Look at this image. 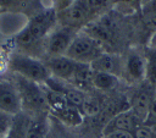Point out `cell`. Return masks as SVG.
Here are the masks:
<instances>
[{
	"mask_svg": "<svg viewBox=\"0 0 156 138\" xmlns=\"http://www.w3.org/2000/svg\"><path fill=\"white\" fill-rule=\"evenodd\" d=\"M57 24V12L50 6L37 11L27 24L15 34L16 51L43 60L45 56V39Z\"/></svg>",
	"mask_w": 156,
	"mask_h": 138,
	"instance_id": "obj_1",
	"label": "cell"
},
{
	"mask_svg": "<svg viewBox=\"0 0 156 138\" xmlns=\"http://www.w3.org/2000/svg\"><path fill=\"white\" fill-rule=\"evenodd\" d=\"M12 82L15 83L21 99L22 112H24L29 117L43 114H50L43 84H39L37 82L29 81L24 77L13 73Z\"/></svg>",
	"mask_w": 156,
	"mask_h": 138,
	"instance_id": "obj_2",
	"label": "cell"
},
{
	"mask_svg": "<svg viewBox=\"0 0 156 138\" xmlns=\"http://www.w3.org/2000/svg\"><path fill=\"white\" fill-rule=\"evenodd\" d=\"M9 70L13 74H18L39 84H44L45 81L51 76L43 60L16 50L10 53Z\"/></svg>",
	"mask_w": 156,
	"mask_h": 138,
	"instance_id": "obj_3",
	"label": "cell"
},
{
	"mask_svg": "<svg viewBox=\"0 0 156 138\" xmlns=\"http://www.w3.org/2000/svg\"><path fill=\"white\" fill-rule=\"evenodd\" d=\"M123 74L122 81L127 85H135L146 79V60L143 46L133 45L123 54Z\"/></svg>",
	"mask_w": 156,
	"mask_h": 138,
	"instance_id": "obj_4",
	"label": "cell"
},
{
	"mask_svg": "<svg viewBox=\"0 0 156 138\" xmlns=\"http://www.w3.org/2000/svg\"><path fill=\"white\" fill-rule=\"evenodd\" d=\"M102 53H105V50L98 40L84 31H79L65 55L76 62L90 65Z\"/></svg>",
	"mask_w": 156,
	"mask_h": 138,
	"instance_id": "obj_5",
	"label": "cell"
},
{
	"mask_svg": "<svg viewBox=\"0 0 156 138\" xmlns=\"http://www.w3.org/2000/svg\"><path fill=\"white\" fill-rule=\"evenodd\" d=\"M126 93L128 96L129 109L144 123L149 114L150 106L156 99V88H154L145 79L139 84L129 85Z\"/></svg>",
	"mask_w": 156,
	"mask_h": 138,
	"instance_id": "obj_6",
	"label": "cell"
},
{
	"mask_svg": "<svg viewBox=\"0 0 156 138\" xmlns=\"http://www.w3.org/2000/svg\"><path fill=\"white\" fill-rule=\"evenodd\" d=\"M78 32L79 31L74 28L57 23L45 39V56L44 57L65 55L69 45L72 44L73 39L78 34Z\"/></svg>",
	"mask_w": 156,
	"mask_h": 138,
	"instance_id": "obj_7",
	"label": "cell"
},
{
	"mask_svg": "<svg viewBox=\"0 0 156 138\" xmlns=\"http://www.w3.org/2000/svg\"><path fill=\"white\" fill-rule=\"evenodd\" d=\"M0 111L11 116L22 111L21 99L12 79H0Z\"/></svg>",
	"mask_w": 156,
	"mask_h": 138,
	"instance_id": "obj_8",
	"label": "cell"
},
{
	"mask_svg": "<svg viewBox=\"0 0 156 138\" xmlns=\"http://www.w3.org/2000/svg\"><path fill=\"white\" fill-rule=\"evenodd\" d=\"M45 66L48 67L50 74L58 79L69 82L77 70L79 62L67 57L66 55L61 56H46L43 59Z\"/></svg>",
	"mask_w": 156,
	"mask_h": 138,
	"instance_id": "obj_9",
	"label": "cell"
},
{
	"mask_svg": "<svg viewBox=\"0 0 156 138\" xmlns=\"http://www.w3.org/2000/svg\"><path fill=\"white\" fill-rule=\"evenodd\" d=\"M93 71L96 72H105L113 76H117L122 79L123 74V57L122 54H113V53H102L96 60L90 64Z\"/></svg>",
	"mask_w": 156,
	"mask_h": 138,
	"instance_id": "obj_10",
	"label": "cell"
},
{
	"mask_svg": "<svg viewBox=\"0 0 156 138\" xmlns=\"http://www.w3.org/2000/svg\"><path fill=\"white\" fill-rule=\"evenodd\" d=\"M140 125H143V122L134 115V112L130 109H128L117 114L106 123L102 131V137L113 131H126L133 133L135 128L139 127Z\"/></svg>",
	"mask_w": 156,
	"mask_h": 138,
	"instance_id": "obj_11",
	"label": "cell"
},
{
	"mask_svg": "<svg viewBox=\"0 0 156 138\" xmlns=\"http://www.w3.org/2000/svg\"><path fill=\"white\" fill-rule=\"evenodd\" d=\"M50 116L56 118L61 125L69 129H77L84 122V115L82 114V111L69 105H65L57 110L51 111Z\"/></svg>",
	"mask_w": 156,
	"mask_h": 138,
	"instance_id": "obj_12",
	"label": "cell"
},
{
	"mask_svg": "<svg viewBox=\"0 0 156 138\" xmlns=\"http://www.w3.org/2000/svg\"><path fill=\"white\" fill-rule=\"evenodd\" d=\"M91 81H93L94 89H96L99 92H102V93H113V92H117V90H124L128 87L117 76L105 73V72L93 71Z\"/></svg>",
	"mask_w": 156,
	"mask_h": 138,
	"instance_id": "obj_13",
	"label": "cell"
},
{
	"mask_svg": "<svg viewBox=\"0 0 156 138\" xmlns=\"http://www.w3.org/2000/svg\"><path fill=\"white\" fill-rule=\"evenodd\" d=\"M91 78H93V70H91L90 65L78 64L77 70H76L72 79L68 83H71L73 87L78 88L79 90H82L84 93H88V92L94 89Z\"/></svg>",
	"mask_w": 156,
	"mask_h": 138,
	"instance_id": "obj_14",
	"label": "cell"
},
{
	"mask_svg": "<svg viewBox=\"0 0 156 138\" xmlns=\"http://www.w3.org/2000/svg\"><path fill=\"white\" fill-rule=\"evenodd\" d=\"M50 133V114L30 117L27 138H48Z\"/></svg>",
	"mask_w": 156,
	"mask_h": 138,
	"instance_id": "obj_15",
	"label": "cell"
},
{
	"mask_svg": "<svg viewBox=\"0 0 156 138\" xmlns=\"http://www.w3.org/2000/svg\"><path fill=\"white\" fill-rule=\"evenodd\" d=\"M87 10L91 22L111 11L115 6V0H79Z\"/></svg>",
	"mask_w": 156,
	"mask_h": 138,
	"instance_id": "obj_16",
	"label": "cell"
},
{
	"mask_svg": "<svg viewBox=\"0 0 156 138\" xmlns=\"http://www.w3.org/2000/svg\"><path fill=\"white\" fill-rule=\"evenodd\" d=\"M143 50L146 60V81L156 88V48L144 45Z\"/></svg>",
	"mask_w": 156,
	"mask_h": 138,
	"instance_id": "obj_17",
	"label": "cell"
},
{
	"mask_svg": "<svg viewBox=\"0 0 156 138\" xmlns=\"http://www.w3.org/2000/svg\"><path fill=\"white\" fill-rule=\"evenodd\" d=\"M48 138H83L74 129H69L61 125L56 118L50 116V133Z\"/></svg>",
	"mask_w": 156,
	"mask_h": 138,
	"instance_id": "obj_18",
	"label": "cell"
},
{
	"mask_svg": "<svg viewBox=\"0 0 156 138\" xmlns=\"http://www.w3.org/2000/svg\"><path fill=\"white\" fill-rule=\"evenodd\" d=\"M145 0H115L113 10L123 16H130L135 12H140Z\"/></svg>",
	"mask_w": 156,
	"mask_h": 138,
	"instance_id": "obj_19",
	"label": "cell"
},
{
	"mask_svg": "<svg viewBox=\"0 0 156 138\" xmlns=\"http://www.w3.org/2000/svg\"><path fill=\"white\" fill-rule=\"evenodd\" d=\"M134 138H156V131L147 127L146 125H140L135 128V131L132 133Z\"/></svg>",
	"mask_w": 156,
	"mask_h": 138,
	"instance_id": "obj_20",
	"label": "cell"
},
{
	"mask_svg": "<svg viewBox=\"0 0 156 138\" xmlns=\"http://www.w3.org/2000/svg\"><path fill=\"white\" fill-rule=\"evenodd\" d=\"M12 117L13 116L0 111V138H5V136L7 134L12 122Z\"/></svg>",
	"mask_w": 156,
	"mask_h": 138,
	"instance_id": "obj_21",
	"label": "cell"
},
{
	"mask_svg": "<svg viewBox=\"0 0 156 138\" xmlns=\"http://www.w3.org/2000/svg\"><path fill=\"white\" fill-rule=\"evenodd\" d=\"M144 125H146L147 127L156 131V99L154 100V103L150 106V110H149V114L144 121Z\"/></svg>",
	"mask_w": 156,
	"mask_h": 138,
	"instance_id": "obj_22",
	"label": "cell"
},
{
	"mask_svg": "<svg viewBox=\"0 0 156 138\" xmlns=\"http://www.w3.org/2000/svg\"><path fill=\"white\" fill-rule=\"evenodd\" d=\"M52 1V5L51 7L56 11V12H61L63 10H66L67 7H69L74 1L77 0H51Z\"/></svg>",
	"mask_w": 156,
	"mask_h": 138,
	"instance_id": "obj_23",
	"label": "cell"
},
{
	"mask_svg": "<svg viewBox=\"0 0 156 138\" xmlns=\"http://www.w3.org/2000/svg\"><path fill=\"white\" fill-rule=\"evenodd\" d=\"M9 56H10V53L0 48V73L9 70Z\"/></svg>",
	"mask_w": 156,
	"mask_h": 138,
	"instance_id": "obj_24",
	"label": "cell"
},
{
	"mask_svg": "<svg viewBox=\"0 0 156 138\" xmlns=\"http://www.w3.org/2000/svg\"><path fill=\"white\" fill-rule=\"evenodd\" d=\"M104 138H134L130 132L126 131H113L104 136Z\"/></svg>",
	"mask_w": 156,
	"mask_h": 138,
	"instance_id": "obj_25",
	"label": "cell"
},
{
	"mask_svg": "<svg viewBox=\"0 0 156 138\" xmlns=\"http://www.w3.org/2000/svg\"><path fill=\"white\" fill-rule=\"evenodd\" d=\"M149 46H151V48H156V32L151 35V38H150V42H149V44H147Z\"/></svg>",
	"mask_w": 156,
	"mask_h": 138,
	"instance_id": "obj_26",
	"label": "cell"
},
{
	"mask_svg": "<svg viewBox=\"0 0 156 138\" xmlns=\"http://www.w3.org/2000/svg\"><path fill=\"white\" fill-rule=\"evenodd\" d=\"M0 42H1V34H0Z\"/></svg>",
	"mask_w": 156,
	"mask_h": 138,
	"instance_id": "obj_27",
	"label": "cell"
},
{
	"mask_svg": "<svg viewBox=\"0 0 156 138\" xmlns=\"http://www.w3.org/2000/svg\"><path fill=\"white\" fill-rule=\"evenodd\" d=\"M101 138H104V137H101Z\"/></svg>",
	"mask_w": 156,
	"mask_h": 138,
	"instance_id": "obj_28",
	"label": "cell"
}]
</instances>
